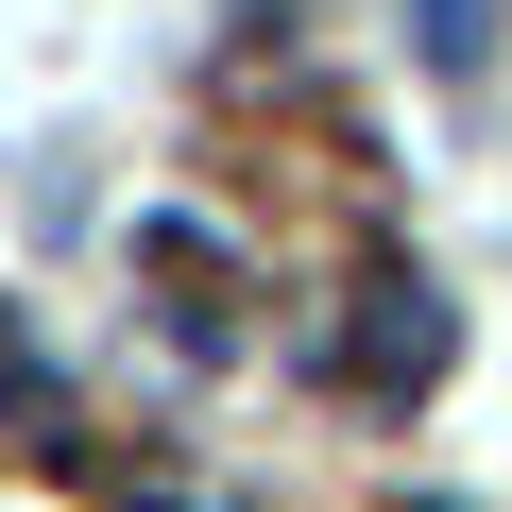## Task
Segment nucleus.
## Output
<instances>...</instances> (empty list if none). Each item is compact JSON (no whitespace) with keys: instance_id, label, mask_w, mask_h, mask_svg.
<instances>
[{"instance_id":"nucleus-1","label":"nucleus","mask_w":512,"mask_h":512,"mask_svg":"<svg viewBox=\"0 0 512 512\" xmlns=\"http://www.w3.org/2000/svg\"><path fill=\"white\" fill-rule=\"evenodd\" d=\"M325 376H342L359 410H410V393L444 376V291H427V274H359V308H342Z\"/></svg>"},{"instance_id":"nucleus-2","label":"nucleus","mask_w":512,"mask_h":512,"mask_svg":"<svg viewBox=\"0 0 512 512\" xmlns=\"http://www.w3.org/2000/svg\"><path fill=\"white\" fill-rule=\"evenodd\" d=\"M137 274H154V325H171L188 359H239V256H222L205 222H137Z\"/></svg>"},{"instance_id":"nucleus-3","label":"nucleus","mask_w":512,"mask_h":512,"mask_svg":"<svg viewBox=\"0 0 512 512\" xmlns=\"http://www.w3.org/2000/svg\"><path fill=\"white\" fill-rule=\"evenodd\" d=\"M495 18H512V0H410V52H427L444 86H478V69H495Z\"/></svg>"}]
</instances>
